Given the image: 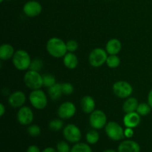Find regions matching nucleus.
Returning <instances> with one entry per match:
<instances>
[{
	"instance_id": "obj_39",
	"label": "nucleus",
	"mask_w": 152,
	"mask_h": 152,
	"mask_svg": "<svg viewBox=\"0 0 152 152\" xmlns=\"http://www.w3.org/2000/svg\"><path fill=\"white\" fill-rule=\"evenodd\" d=\"M4 1V0H0V2H3Z\"/></svg>"
},
{
	"instance_id": "obj_1",
	"label": "nucleus",
	"mask_w": 152,
	"mask_h": 152,
	"mask_svg": "<svg viewBox=\"0 0 152 152\" xmlns=\"http://www.w3.org/2000/svg\"><path fill=\"white\" fill-rule=\"evenodd\" d=\"M48 53L54 58H63L68 53L66 43L58 37L49 39L46 44Z\"/></svg>"
},
{
	"instance_id": "obj_8",
	"label": "nucleus",
	"mask_w": 152,
	"mask_h": 152,
	"mask_svg": "<svg viewBox=\"0 0 152 152\" xmlns=\"http://www.w3.org/2000/svg\"><path fill=\"white\" fill-rule=\"evenodd\" d=\"M89 123L94 129L99 130L105 127L107 123V116L101 110H94L89 117Z\"/></svg>"
},
{
	"instance_id": "obj_30",
	"label": "nucleus",
	"mask_w": 152,
	"mask_h": 152,
	"mask_svg": "<svg viewBox=\"0 0 152 152\" xmlns=\"http://www.w3.org/2000/svg\"><path fill=\"white\" fill-rule=\"evenodd\" d=\"M62 89L63 94L65 95H71L74 93V88L72 84L69 83H62Z\"/></svg>"
},
{
	"instance_id": "obj_10",
	"label": "nucleus",
	"mask_w": 152,
	"mask_h": 152,
	"mask_svg": "<svg viewBox=\"0 0 152 152\" xmlns=\"http://www.w3.org/2000/svg\"><path fill=\"white\" fill-rule=\"evenodd\" d=\"M77 111L76 105L71 102H64L57 109V115L62 120H68L74 117Z\"/></svg>"
},
{
	"instance_id": "obj_19",
	"label": "nucleus",
	"mask_w": 152,
	"mask_h": 152,
	"mask_svg": "<svg viewBox=\"0 0 152 152\" xmlns=\"http://www.w3.org/2000/svg\"><path fill=\"white\" fill-rule=\"evenodd\" d=\"M138 105H139V102H138L137 98L133 97V96H129L123 102V110L126 114L135 112V111H137Z\"/></svg>"
},
{
	"instance_id": "obj_21",
	"label": "nucleus",
	"mask_w": 152,
	"mask_h": 152,
	"mask_svg": "<svg viewBox=\"0 0 152 152\" xmlns=\"http://www.w3.org/2000/svg\"><path fill=\"white\" fill-rule=\"evenodd\" d=\"M63 94L62 89V83H56L51 87L48 88V95L53 100H58Z\"/></svg>"
},
{
	"instance_id": "obj_25",
	"label": "nucleus",
	"mask_w": 152,
	"mask_h": 152,
	"mask_svg": "<svg viewBox=\"0 0 152 152\" xmlns=\"http://www.w3.org/2000/svg\"><path fill=\"white\" fill-rule=\"evenodd\" d=\"M64 123L62 120V119H53L49 123V128L51 131L53 132H58L60 131L61 129H63Z\"/></svg>"
},
{
	"instance_id": "obj_33",
	"label": "nucleus",
	"mask_w": 152,
	"mask_h": 152,
	"mask_svg": "<svg viewBox=\"0 0 152 152\" xmlns=\"http://www.w3.org/2000/svg\"><path fill=\"white\" fill-rule=\"evenodd\" d=\"M125 137L127 138H131L134 135V130L132 128H126L124 130Z\"/></svg>"
},
{
	"instance_id": "obj_34",
	"label": "nucleus",
	"mask_w": 152,
	"mask_h": 152,
	"mask_svg": "<svg viewBox=\"0 0 152 152\" xmlns=\"http://www.w3.org/2000/svg\"><path fill=\"white\" fill-rule=\"evenodd\" d=\"M27 152H40V149L39 148L38 146L37 145H30L28 148V150H27Z\"/></svg>"
},
{
	"instance_id": "obj_5",
	"label": "nucleus",
	"mask_w": 152,
	"mask_h": 152,
	"mask_svg": "<svg viewBox=\"0 0 152 152\" xmlns=\"http://www.w3.org/2000/svg\"><path fill=\"white\" fill-rule=\"evenodd\" d=\"M108 53L104 49L96 48L91 50L88 56L89 63L94 68H99L106 63Z\"/></svg>"
},
{
	"instance_id": "obj_7",
	"label": "nucleus",
	"mask_w": 152,
	"mask_h": 152,
	"mask_svg": "<svg viewBox=\"0 0 152 152\" xmlns=\"http://www.w3.org/2000/svg\"><path fill=\"white\" fill-rule=\"evenodd\" d=\"M113 92L119 98L125 99L131 96L133 93V87L126 81H117L113 85Z\"/></svg>"
},
{
	"instance_id": "obj_20",
	"label": "nucleus",
	"mask_w": 152,
	"mask_h": 152,
	"mask_svg": "<svg viewBox=\"0 0 152 152\" xmlns=\"http://www.w3.org/2000/svg\"><path fill=\"white\" fill-rule=\"evenodd\" d=\"M63 63L68 69H74L78 65V58L75 53L68 52L63 57Z\"/></svg>"
},
{
	"instance_id": "obj_36",
	"label": "nucleus",
	"mask_w": 152,
	"mask_h": 152,
	"mask_svg": "<svg viewBox=\"0 0 152 152\" xmlns=\"http://www.w3.org/2000/svg\"><path fill=\"white\" fill-rule=\"evenodd\" d=\"M148 103L152 108V89L149 91L148 95Z\"/></svg>"
},
{
	"instance_id": "obj_28",
	"label": "nucleus",
	"mask_w": 152,
	"mask_h": 152,
	"mask_svg": "<svg viewBox=\"0 0 152 152\" xmlns=\"http://www.w3.org/2000/svg\"><path fill=\"white\" fill-rule=\"evenodd\" d=\"M43 65H44V64H43L42 60L39 59H35L31 61L29 69L31 70V71L39 72L40 70L43 68Z\"/></svg>"
},
{
	"instance_id": "obj_2",
	"label": "nucleus",
	"mask_w": 152,
	"mask_h": 152,
	"mask_svg": "<svg viewBox=\"0 0 152 152\" xmlns=\"http://www.w3.org/2000/svg\"><path fill=\"white\" fill-rule=\"evenodd\" d=\"M31 61L32 60L29 53L25 50H16L12 58L13 65L19 71H25L29 69Z\"/></svg>"
},
{
	"instance_id": "obj_26",
	"label": "nucleus",
	"mask_w": 152,
	"mask_h": 152,
	"mask_svg": "<svg viewBox=\"0 0 152 152\" xmlns=\"http://www.w3.org/2000/svg\"><path fill=\"white\" fill-rule=\"evenodd\" d=\"M151 108H152L148 103L142 102V103H139L137 109V112L140 116H146L151 113Z\"/></svg>"
},
{
	"instance_id": "obj_13",
	"label": "nucleus",
	"mask_w": 152,
	"mask_h": 152,
	"mask_svg": "<svg viewBox=\"0 0 152 152\" xmlns=\"http://www.w3.org/2000/svg\"><path fill=\"white\" fill-rule=\"evenodd\" d=\"M26 102V96L21 91H16L10 94L8 97V103L11 107L15 108H21Z\"/></svg>"
},
{
	"instance_id": "obj_17",
	"label": "nucleus",
	"mask_w": 152,
	"mask_h": 152,
	"mask_svg": "<svg viewBox=\"0 0 152 152\" xmlns=\"http://www.w3.org/2000/svg\"><path fill=\"white\" fill-rule=\"evenodd\" d=\"M122 49L121 42L118 39H111L105 45V50L109 55H117Z\"/></svg>"
},
{
	"instance_id": "obj_29",
	"label": "nucleus",
	"mask_w": 152,
	"mask_h": 152,
	"mask_svg": "<svg viewBox=\"0 0 152 152\" xmlns=\"http://www.w3.org/2000/svg\"><path fill=\"white\" fill-rule=\"evenodd\" d=\"M28 133L31 137H38L41 134V129L36 124L30 125L28 128Z\"/></svg>"
},
{
	"instance_id": "obj_14",
	"label": "nucleus",
	"mask_w": 152,
	"mask_h": 152,
	"mask_svg": "<svg viewBox=\"0 0 152 152\" xmlns=\"http://www.w3.org/2000/svg\"><path fill=\"white\" fill-rule=\"evenodd\" d=\"M141 122L140 115L137 111L127 113L123 117V123L126 128H136Z\"/></svg>"
},
{
	"instance_id": "obj_9",
	"label": "nucleus",
	"mask_w": 152,
	"mask_h": 152,
	"mask_svg": "<svg viewBox=\"0 0 152 152\" xmlns=\"http://www.w3.org/2000/svg\"><path fill=\"white\" fill-rule=\"evenodd\" d=\"M63 136L67 141L71 143H77L82 139L81 131L74 124H68L64 128Z\"/></svg>"
},
{
	"instance_id": "obj_32",
	"label": "nucleus",
	"mask_w": 152,
	"mask_h": 152,
	"mask_svg": "<svg viewBox=\"0 0 152 152\" xmlns=\"http://www.w3.org/2000/svg\"><path fill=\"white\" fill-rule=\"evenodd\" d=\"M66 46H67V50H68V52L74 53V52H75L76 50H77V49H78L79 44L76 40L71 39L67 42Z\"/></svg>"
},
{
	"instance_id": "obj_6",
	"label": "nucleus",
	"mask_w": 152,
	"mask_h": 152,
	"mask_svg": "<svg viewBox=\"0 0 152 152\" xmlns=\"http://www.w3.org/2000/svg\"><path fill=\"white\" fill-rule=\"evenodd\" d=\"M105 131L107 136L114 141L121 140L125 137L124 129L116 122L111 121L107 123Z\"/></svg>"
},
{
	"instance_id": "obj_24",
	"label": "nucleus",
	"mask_w": 152,
	"mask_h": 152,
	"mask_svg": "<svg viewBox=\"0 0 152 152\" xmlns=\"http://www.w3.org/2000/svg\"><path fill=\"white\" fill-rule=\"evenodd\" d=\"M106 64L110 68H116L120 65V59L117 55H109L107 58Z\"/></svg>"
},
{
	"instance_id": "obj_18",
	"label": "nucleus",
	"mask_w": 152,
	"mask_h": 152,
	"mask_svg": "<svg viewBox=\"0 0 152 152\" xmlns=\"http://www.w3.org/2000/svg\"><path fill=\"white\" fill-rule=\"evenodd\" d=\"M15 52L16 51L11 45L7 43L2 44L0 47V59L3 61L9 60L13 58Z\"/></svg>"
},
{
	"instance_id": "obj_12",
	"label": "nucleus",
	"mask_w": 152,
	"mask_h": 152,
	"mask_svg": "<svg viewBox=\"0 0 152 152\" xmlns=\"http://www.w3.org/2000/svg\"><path fill=\"white\" fill-rule=\"evenodd\" d=\"M42 10V4L39 1H28L25 4L23 7V12L27 16L31 18L38 16Z\"/></svg>"
},
{
	"instance_id": "obj_31",
	"label": "nucleus",
	"mask_w": 152,
	"mask_h": 152,
	"mask_svg": "<svg viewBox=\"0 0 152 152\" xmlns=\"http://www.w3.org/2000/svg\"><path fill=\"white\" fill-rule=\"evenodd\" d=\"M56 151L58 152H71L70 145L65 141H60L56 145Z\"/></svg>"
},
{
	"instance_id": "obj_4",
	"label": "nucleus",
	"mask_w": 152,
	"mask_h": 152,
	"mask_svg": "<svg viewBox=\"0 0 152 152\" xmlns=\"http://www.w3.org/2000/svg\"><path fill=\"white\" fill-rule=\"evenodd\" d=\"M29 101L33 107L38 110L44 109L48 105L47 95L41 89L32 91L29 95Z\"/></svg>"
},
{
	"instance_id": "obj_11",
	"label": "nucleus",
	"mask_w": 152,
	"mask_h": 152,
	"mask_svg": "<svg viewBox=\"0 0 152 152\" xmlns=\"http://www.w3.org/2000/svg\"><path fill=\"white\" fill-rule=\"evenodd\" d=\"M17 120L22 126H30L34 120V113L28 106H22L17 113Z\"/></svg>"
},
{
	"instance_id": "obj_38",
	"label": "nucleus",
	"mask_w": 152,
	"mask_h": 152,
	"mask_svg": "<svg viewBox=\"0 0 152 152\" xmlns=\"http://www.w3.org/2000/svg\"><path fill=\"white\" fill-rule=\"evenodd\" d=\"M103 152H117V151H114V150H113V149H106V150H105Z\"/></svg>"
},
{
	"instance_id": "obj_35",
	"label": "nucleus",
	"mask_w": 152,
	"mask_h": 152,
	"mask_svg": "<svg viewBox=\"0 0 152 152\" xmlns=\"http://www.w3.org/2000/svg\"><path fill=\"white\" fill-rule=\"evenodd\" d=\"M5 112H6L5 106H4L3 103H1L0 104V116L2 117V116L5 114Z\"/></svg>"
},
{
	"instance_id": "obj_3",
	"label": "nucleus",
	"mask_w": 152,
	"mask_h": 152,
	"mask_svg": "<svg viewBox=\"0 0 152 152\" xmlns=\"http://www.w3.org/2000/svg\"><path fill=\"white\" fill-rule=\"evenodd\" d=\"M24 83L28 88L32 91L41 89L43 86L42 76L39 72L29 70L24 76Z\"/></svg>"
},
{
	"instance_id": "obj_23",
	"label": "nucleus",
	"mask_w": 152,
	"mask_h": 152,
	"mask_svg": "<svg viewBox=\"0 0 152 152\" xmlns=\"http://www.w3.org/2000/svg\"><path fill=\"white\" fill-rule=\"evenodd\" d=\"M71 152H92L91 148L84 142H77L71 148Z\"/></svg>"
},
{
	"instance_id": "obj_15",
	"label": "nucleus",
	"mask_w": 152,
	"mask_h": 152,
	"mask_svg": "<svg viewBox=\"0 0 152 152\" xmlns=\"http://www.w3.org/2000/svg\"><path fill=\"white\" fill-rule=\"evenodd\" d=\"M140 146L137 142L131 140L123 141L118 146V152H140Z\"/></svg>"
},
{
	"instance_id": "obj_16",
	"label": "nucleus",
	"mask_w": 152,
	"mask_h": 152,
	"mask_svg": "<svg viewBox=\"0 0 152 152\" xmlns=\"http://www.w3.org/2000/svg\"><path fill=\"white\" fill-rule=\"evenodd\" d=\"M82 110L86 114H91L95 110L96 103L94 98L91 96H83L80 101Z\"/></svg>"
},
{
	"instance_id": "obj_37",
	"label": "nucleus",
	"mask_w": 152,
	"mask_h": 152,
	"mask_svg": "<svg viewBox=\"0 0 152 152\" xmlns=\"http://www.w3.org/2000/svg\"><path fill=\"white\" fill-rule=\"evenodd\" d=\"M42 152H58L56 149H54L53 148H51V147H48V148H45L43 150Z\"/></svg>"
},
{
	"instance_id": "obj_22",
	"label": "nucleus",
	"mask_w": 152,
	"mask_h": 152,
	"mask_svg": "<svg viewBox=\"0 0 152 152\" xmlns=\"http://www.w3.org/2000/svg\"><path fill=\"white\" fill-rule=\"evenodd\" d=\"M86 140H87L88 143L91 144V145H94V144H96V142L99 141V134L96 131V129H94V130H91L86 134Z\"/></svg>"
},
{
	"instance_id": "obj_27",
	"label": "nucleus",
	"mask_w": 152,
	"mask_h": 152,
	"mask_svg": "<svg viewBox=\"0 0 152 152\" xmlns=\"http://www.w3.org/2000/svg\"><path fill=\"white\" fill-rule=\"evenodd\" d=\"M43 86L46 88H50L56 84V78L53 75L50 74H46L42 76Z\"/></svg>"
},
{
	"instance_id": "obj_40",
	"label": "nucleus",
	"mask_w": 152,
	"mask_h": 152,
	"mask_svg": "<svg viewBox=\"0 0 152 152\" xmlns=\"http://www.w3.org/2000/svg\"><path fill=\"white\" fill-rule=\"evenodd\" d=\"M108 1H113V0H108Z\"/></svg>"
}]
</instances>
